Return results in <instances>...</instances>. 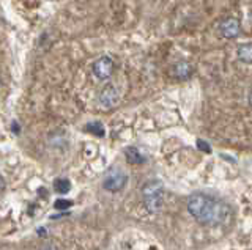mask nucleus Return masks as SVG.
I'll return each mask as SVG.
<instances>
[{
	"label": "nucleus",
	"instance_id": "1",
	"mask_svg": "<svg viewBox=\"0 0 252 250\" xmlns=\"http://www.w3.org/2000/svg\"><path fill=\"white\" fill-rule=\"evenodd\" d=\"M188 211L196 220L205 225H221L230 220L232 209L227 203L216 200L207 194H192L188 200Z\"/></svg>",
	"mask_w": 252,
	"mask_h": 250
},
{
	"label": "nucleus",
	"instance_id": "2",
	"mask_svg": "<svg viewBox=\"0 0 252 250\" xmlns=\"http://www.w3.org/2000/svg\"><path fill=\"white\" fill-rule=\"evenodd\" d=\"M142 199L145 203V208L150 213H158L162 208L164 199V186L159 180H150L144 184L142 187Z\"/></svg>",
	"mask_w": 252,
	"mask_h": 250
},
{
	"label": "nucleus",
	"instance_id": "3",
	"mask_svg": "<svg viewBox=\"0 0 252 250\" xmlns=\"http://www.w3.org/2000/svg\"><path fill=\"white\" fill-rule=\"evenodd\" d=\"M126 183H128V175H126L125 172H122V170L114 168V170H110L108 175H106L103 186H104L106 190H110V192H118V190H122L126 186Z\"/></svg>",
	"mask_w": 252,
	"mask_h": 250
},
{
	"label": "nucleus",
	"instance_id": "4",
	"mask_svg": "<svg viewBox=\"0 0 252 250\" xmlns=\"http://www.w3.org/2000/svg\"><path fill=\"white\" fill-rule=\"evenodd\" d=\"M219 33L227 38V39H234L241 33V22L238 21L236 17H227L219 24Z\"/></svg>",
	"mask_w": 252,
	"mask_h": 250
},
{
	"label": "nucleus",
	"instance_id": "5",
	"mask_svg": "<svg viewBox=\"0 0 252 250\" xmlns=\"http://www.w3.org/2000/svg\"><path fill=\"white\" fill-rule=\"evenodd\" d=\"M118 101H120V95L115 90L114 85H106V87L99 91V104L106 109H112L115 107Z\"/></svg>",
	"mask_w": 252,
	"mask_h": 250
},
{
	"label": "nucleus",
	"instance_id": "6",
	"mask_svg": "<svg viewBox=\"0 0 252 250\" xmlns=\"http://www.w3.org/2000/svg\"><path fill=\"white\" fill-rule=\"evenodd\" d=\"M93 74L98 77V79H101V81H104V79H109L110 74H112V71H114V62H112V58L110 57H101V58H98V60L93 63Z\"/></svg>",
	"mask_w": 252,
	"mask_h": 250
},
{
	"label": "nucleus",
	"instance_id": "7",
	"mask_svg": "<svg viewBox=\"0 0 252 250\" xmlns=\"http://www.w3.org/2000/svg\"><path fill=\"white\" fill-rule=\"evenodd\" d=\"M172 74L178 79H188L192 74V67L188 62H178L172 69Z\"/></svg>",
	"mask_w": 252,
	"mask_h": 250
},
{
	"label": "nucleus",
	"instance_id": "8",
	"mask_svg": "<svg viewBox=\"0 0 252 250\" xmlns=\"http://www.w3.org/2000/svg\"><path fill=\"white\" fill-rule=\"evenodd\" d=\"M236 55L243 63H252V43H243L238 46Z\"/></svg>",
	"mask_w": 252,
	"mask_h": 250
},
{
	"label": "nucleus",
	"instance_id": "9",
	"mask_svg": "<svg viewBox=\"0 0 252 250\" xmlns=\"http://www.w3.org/2000/svg\"><path fill=\"white\" fill-rule=\"evenodd\" d=\"M125 157L129 164H144L145 162V156H142L141 151L132 147H128L125 150Z\"/></svg>",
	"mask_w": 252,
	"mask_h": 250
},
{
	"label": "nucleus",
	"instance_id": "10",
	"mask_svg": "<svg viewBox=\"0 0 252 250\" xmlns=\"http://www.w3.org/2000/svg\"><path fill=\"white\" fill-rule=\"evenodd\" d=\"M54 187L58 194H66V192H70V189H71V183L66 180V178H58L54 181Z\"/></svg>",
	"mask_w": 252,
	"mask_h": 250
},
{
	"label": "nucleus",
	"instance_id": "11",
	"mask_svg": "<svg viewBox=\"0 0 252 250\" xmlns=\"http://www.w3.org/2000/svg\"><path fill=\"white\" fill-rule=\"evenodd\" d=\"M85 131H87V133L95 134V135H99V137L104 135V128H103L101 123H90V124H87Z\"/></svg>",
	"mask_w": 252,
	"mask_h": 250
},
{
	"label": "nucleus",
	"instance_id": "12",
	"mask_svg": "<svg viewBox=\"0 0 252 250\" xmlns=\"http://www.w3.org/2000/svg\"><path fill=\"white\" fill-rule=\"evenodd\" d=\"M71 206H72V201L71 200H65V199L57 200L54 203V208L55 209H60V211H66V209H70Z\"/></svg>",
	"mask_w": 252,
	"mask_h": 250
},
{
	"label": "nucleus",
	"instance_id": "13",
	"mask_svg": "<svg viewBox=\"0 0 252 250\" xmlns=\"http://www.w3.org/2000/svg\"><path fill=\"white\" fill-rule=\"evenodd\" d=\"M197 147L200 148L202 151H205V153H210V151H211L210 145L207 142H203V140H197Z\"/></svg>",
	"mask_w": 252,
	"mask_h": 250
},
{
	"label": "nucleus",
	"instance_id": "14",
	"mask_svg": "<svg viewBox=\"0 0 252 250\" xmlns=\"http://www.w3.org/2000/svg\"><path fill=\"white\" fill-rule=\"evenodd\" d=\"M5 189V180L2 178V175H0V190Z\"/></svg>",
	"mask_w": 252,
	"mask_h": 250
}]
</instances>
